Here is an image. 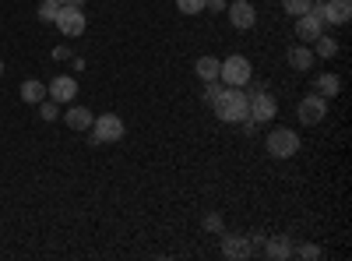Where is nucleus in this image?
Here are the masks:
<instances>
[{"label": "nucleus", "mask_w": 352, "mask_h": 261, "mask_svg": "<svg viewBox=\"0 0 352 261\" xmlns=\"http://www.w3.org/2000/svg\"><path fill=\"white\" fill-rule=\"evenodd\" d=\"M215 113H219V121L222 124H247V92L243 89H232V85H222L219 96L208 103Z\"/></svg>", "instance_id": "f257e3e1"}, {"label": "nucleus", "mask_w": 352, "mask_h": 261, "mask_svg": "<svg viewBox=\"0 0 352 261\" xmlns=\"http://www.w3.org/2000/svg\"><path fill=\"white\" fill-rule=\"evenodd\" d=\"M292 254H300V258H320V247L317 244H303V247H292Z\"/></svg>", "instance_id": "b1692460"}, {"label": "nucleus", "mask_w": 352, "mask_h": 261, "mask_svg": "<svg viewBox=\"0 0 352 261\" xmlns=\"http://www.w3.org/2000/svg\"><path fill=\"white\" fill-rule=\"evenodd\" d=\"M39 113H43V121H56V103L53 99H43L39 103Z\"/></svg>", "instance_id": "5701e85b"}, {"label": "nucleus", "mask_w": 352, "mask_h": 261, "mask_svg": "<svg viewBox=\"0 0 352 261\" xmlns=\"http://www.w3.org/2000/svg\"><path fill=\"white\" fill-rule=\"evenodd\" d=\"M222 254L226 258H250L254 254V240L243 237V233H229V237H222Z\"/></svg>", "instance_id": "f8f14e48"}, {"label": "nucleus", "mask_w": 352, "mask_h": 261, "mask_svg": "<svg viewBox=\"0 0 352 261\" xmlns=\"http://www.w3.org/2000/svg\"><path fill=\"white\" fill-rule=\"evenodd\" d=\"M46 96H50L53 103H71V99L78 96V81H74L71 74H56V78L46 85Z\"/></svg>", "instance_id": "9d476101"}, {"label": "nucleus", "mask_w": 352, "mask_h": 261, "mask_svg": "<svg viewBox=\"0 0 352 261\" xmlns=\"http://www.w3.org/2000/svg\"><path fill=\"white\" fill-rule=\"evenodd\" d=\"M320 32H324V21H320V14H317V11H307V14H300V18H296V39H300V43H307V46H310Z\"/></svg>", "instance_id": "9b49d317"}, {"label": "nucleus", "mask_w": 352, "mask_h": 261, "mask_svg": "<svg viewBox=\"0 0 352 261\" xmlns=\"http://www.w3.org/2000/svg\"><path fill=\"white\" fill-rule=\"evenodd\" d=\"M64 121H67V127L71 131H92V109H85V106H71L67 113H64Z\"/></svg>", "instance_id": "4468645a"}, {"label": "nucleus", "mask_w": 352, "mask_h": 261, "mask_svg": "<svg viewBox=\"0 0 352 261\" xmlns=\"http://www.w3.org/2000/svg\"><path fill=\"white\" fill-rule=\"evenodd\" d=\"M250 74H254V67H250V61H247L243 53L226 56L222 67H219V81H222V85H232V89H247Z\"/></svg>", "instance_id": "f03ea898"}, {"label": "nucleus", "mask_w": 352, "mask_h": 261, "mask_svg": "<svg viewBox=\"0 0 352 261\" xmlns=\"http://www.w3.org/2000/svg\"><path fill=\"white\" fill-rule=\"evenodd\" d=\"M204 226H208V229H222V216H208V219H204Z\"/></svg>", "instance_id": "393cba45"}, {"label": "nucleus", "mask_w": 352, "mask_h": 261, "mask_svg": "<svg viewBox=\"0 0 352 261\" xmlns=\"http://www.w3.org/2000/svg\"><path fill=\"white\" fill-rule=\"evenodd\" d=\"M176 11L180 14H201V11H208V0H176Z\"/></svg>", "instance_id": "412c9836"}, {"label": "nucleus", "mask_w": 352, "mask_h": 261, "mask_svg": "<svg viewBox=\"0 0 352 261\" xmlns=\"http://www.w3.org/2000/svg\"><path fill=\"white\" fill-rule=\"evenodd\" d=\"M124 138V121L116 113H102V117L92 121V141H120Z\"/></svg>", "instance_id": "0eeeda50"}, {"label": "nucleus", "mask_w": 352, "mask_h": 261, "mask_svg": "<svg viewBox=\"0 0 352 261\" xmlns=\"http://www.w3.org/2000/svg\"><path fill=\"white\" fill-rule=\"evenodd\" d=\"M285 61H289L292 71H310V67H314V50H310L307 43H296V46L285 53Z\"/></svg>", "instance_id": "ddd939ff"}, {"label": "nucleus", "mask_w": 352, "mask_h": 261, "mask_svg": "<svg viewBox=\"0 0 352 261\" xmlns=\"http://www.w3.org/2000/svg\"><path fill=\"white\" fill-rule=\"evenodd\" d=\"M53 25L60 28V36L78 39V36L85 32V11H81V8H71V4H60V11H56V18H53Z\"/></svg>", "instance_id": "423d86ee"}, {"label": "nucleus", "mask_w": 352, "mask_h": 261, "mask_svg": "<svg viewBox=\"0 0 352 261\" xmlns=\"http://www.w3.org/2000/svg\"><path fill=\"white\" fill-rule=\"evenodd\" d=\"M229 0H208V11H226Z\"/></svg>", "instance_id": "a878e982"}, {"label": "nucleus", "mask_w": 352, "mask_h": 261, "mask_svg": "<svg viewBox=\"0 0 352 261\" xmlns=\"http://www.w3.org/2000/svg\"><path fill=\"white\" fill-rule=\"evenodd\" d=\"M314 46H317V56H324V61H331V56L338 53V43H335L331 36H324V32L314 39Z\"/></svg>", "instance_id": "6ab92c4d"}, {"label": "nucleus", "mask_w": 352, "mask_h": 261, "mask_svg": "<svg viewBox=\"0 0 352 261\" xmlns=\"http://www.w3.org/2000/svg\"><path fill=\"white\" fill-rule=\"evenodd\" d=\"M226 11H229L232 28H240V32L254 28V21H257V8L250 4V0H232V4H226Z\"/></svg>", "instance_id": "6e6552de"}, {"label": "nucleus", "mask_w": 352, "mask_h": 261, "mask_svg": "<svg viewBox=\"0 0 352 261\" xmlns=\"http://www.w3.org/2000/svg\"><path fill=\"white\" fill-rule=\"evenodd\" d=\"M296 117H300V124L303 127H317V124H324V117H328V99L324 96H303L300 99V106H296Z\"/></svg>", "instance_id": "39448f33"}, {"label": "nucleus", "mask_w": 352, "mask_h": 261, "mask_svg": "<svg viewBox=\"0 0 352 261\" xmlns=\"http://www.w3.org/2000/svg\"><path fill=\"white\" fill-rule=\"evenodd\" d=\"M64 4H71V8H85V0H64Z\"/></svg>", "instance_id": "bb28decb"}, {"label": "nucleus", "mask_w": 352, "mask_h": 261, "mask_svg": "<svg viewBox=\"0 0 352 261\" xmlns=\"http://www.w3.org/2000/svg\"><path fill=\"white\" fill-rule=\"evenodd\" d=\"M60 4H64V0H43V4H39V18L43 21H53L56 11H60Z\"/></svg>", "instance_id": "4be33fe9"}, {"label": "nucleus", "mask_w": 352, "mask_h": 261, "mask_svg": "<svg viewBox=\"0 0 352 261\" xmlns=\"http://www.w3.org/2000/svg\"><path fill=\"white\" fill-rule=\"evenodd\" d=\"M338 89H342V81H338V74H320L317 78V96H338Z\"/></svg>", "instance_id": "a211bd4d"}, {"label": "nucleus", "mask_w": 352, "mask_h": 261, "mask_svg": "<svg viewBox=\"0 0 352 261\" xmlns=\"http://www.w3.org/2000/svg\"><path fill=\"white\" fill-rule=\"evenodd\" d=\"M317 14H320V21H324V25H349L352 4H349V0H324Z\"/></svg>", "instance_id": "1a4fd4ad"}, {"label": "nucleus", "mask_w": 352, "mask_h": 261, "mask_svg": "<svg viewBox=\"0 0 352 261\" xmlns=\"http://www.w3.org/2000/svg\"><path fill=\"white\" fill-rule=\"evenodd\" d=\"M268 152L275 159H292V156L300 152V134L292 131V127H275L268 134Z\"/></svg>", "instance_id": "20e7f679"}, {"label": "nucleus", "mask_w": 352, "mask_h": 261, "mask_svg": "<svg viewBox=\"0 0 352 261\" xmlns=\"http://www.w3.org/2000/svg\"><path fill=\"white\" fill-rule=\"evenodd\" d=\"M310 4H314V0H282V11H285L289 18H300V14L310 11Z\"/></svg>", "instance_id": "aec40b11"}, {"label": "nucleus", "mask_w": 352, "mask_h": 261, "mask_svg": "<svg viewBox=\"0 0 352 261\" xmlns=\"http://www.w3.org/2000/svg\"><path fill=\"white\" fill-rule=\"evenodd\" d=\"M219 67H222L219 56H197V64H194L201 81H219Z\"/></svg>", "instance_id": "f3484780"}, {"label": "nucleus", "mask_w": 352, "mask_h": 261, "mask_svg": "<svg viewBox=\"0 0 352 261\" xmlns=\"http://www.w3.org/2000/svg\"><path fill=\"white\" fill-rule=\"evenodd\" d=\"M0 74H4V61H0Z\"/></svg>", "instance_id": "cd10ccee"}, {"label": "nucleus", "mask_w": 352, "mask_h": 261, "mask_svg": "<svg viewBox=\"0 0 352 261\" xmlns=\"http://www.w3.org/2000/svg\"><path fill=\"white\" fill-rule=\"evenodd\" d=\"M278 113V103L275 96H268L264 89H254V96H247V117L250 124H272Z\"/></svg>", "instance_id": "7ed1b4c3"}, {"label": "nucleus", "mask_w": 352, "mask_h": 261, "mask_svg": "<svg viewBox=\"0 0 352 261\" xmlns=\"http://www.w3.org/2000/svg\"><path fill=\"white\" fill-rule=\"evenodd\" d=\"M43 99H46V85H43V81H36V78L21 81V103H32V106H39Z\"/></svg>", "instance_id": "dca6fc26"}, {"label": "nucleus", "mask_w": 352, "mask_h": 261, "mask_svg": "<svg viewBox=\"0 0 352 261\" xmlns=\"http://www.w3.org/2000/svg\"><path fill=\"white\" fill-rule=\"evenodd\" d=\"M264 254L275 258V261L292 258V244H289V237H268V240H264Z\"/></svg>", "instance_id": "2eb2a0df"}]
</instances>
